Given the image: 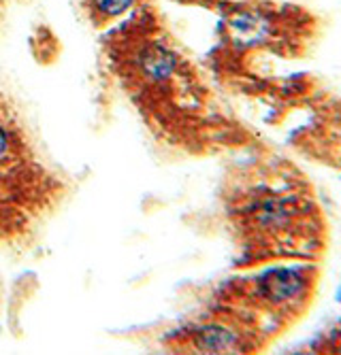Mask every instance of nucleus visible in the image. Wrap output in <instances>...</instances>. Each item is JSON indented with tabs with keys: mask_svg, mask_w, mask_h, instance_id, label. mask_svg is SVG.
Returning <instances> with one entry per match:
<instances>
[{
	"mask_svg": "<svg viewBox=\"0 0 341 355\" xmlns=\"http://www.w3.org/2000/svg\"><path fill=\"white\" fill-rule=\"evenodd\" d=\"M305 287V279L297 270H271L263 277V296L271 302H290Z\"/></svg>",
	"mask_w": 341,
	"mask_h": 355,
	"instance_id": "obj_1",
	"label": "nucleus"
},
{
	"mask_svg": "<svg viewBox=\"0 0 341 355\" xmlns=\"http://www.w3.org/2000/svg\"><path fill=\"white\" fill-rule=\"evenodd\" d=\"M294 209L288 200H282V198H267L258 211H256V219L260 225L265 228H282L286 225L292 217Z\"/></svg>",
	"mask_w": 341,
	"mask_h": 355,
	"instance_id": "obj_2",
	"label": "nucleus"
},
{
	"mask_svg": "<svg viewBox=\"0 0 341 355\" xmlns=\"http://www.w3.org/2000/svg\"><path fill=\"white\" fill-rule=\"evenodd\" d=\"M237 338L233 332H228L226 328H218V326H213V328H205L201 334H199V340L197 345L207 351V353H224V351H231L235 347Z\"/></svg>",
	"mask_w": 341,
	"mask_h": 355,
	"instance_id": "obj_3",
	"label": "nucleus"
},
{
	"mask_svg": "<svg viewBox=\"0 0 341 355\" xmlns=\"http://www.w3.org/2000/svg\"><path fill=\"white\" fill-rule=\"evenodd\" d=\"M235 30L239 35L247 41H258L267 35V21L263 17H254V15H247V17H241L237 24H235Z\"/></svg>",
	"mask_w": 341,
	"mask_h": 355,
	"instance_id": "obj_4",
	"label": "nucleus"
},
{
	"mask_svg": "<svg viewBox=\"0 0 341 355\" xmlns=\"http://www.w3.org/2000/svg\"><path fill=\"white\" fill-rule=\"evenodd\" d=\"M133 0H97V5L105 13H122L124 9H128Z\"/></svg>",
	"mask_w": 341,
	"mask_h": 355,
	"instance_id": "obj_5",
	"label": "nucleus"
},
{
	"mask_svg": "<svg viewBox=\"0 0 341 355\" xmlns=\"http://www.w3.org/2000/svg\"><path fill=\"white\" fill-rule=\"evenodd\" d=\"M5 149H7V135H5L3 128H0V155L5 153Z\"/></svg>",
	"mask_w": 341,
	"mask_h": 355,
	"instance_id": "obj_6",
	"label": "nucleus"
}]
</instances>
